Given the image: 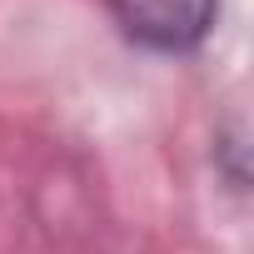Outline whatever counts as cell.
Instances as JSON below:
<instances>
[{"label": "cell", "mask_w": 254, "mask_h": 254, "mask_svg": "<svg viewBox=\"0 0 254 254\" xmlns=\"http://www.w3.org/2000/svg\"><path fill=\"white\" fill-rule=\"evenodd\" d=\"M115 25L145 50L185 55L214 30L219 0H110Z\"/></svg>", "instance_id": "6da1fadb"}]
</instances>
